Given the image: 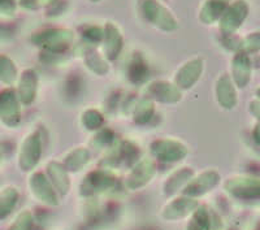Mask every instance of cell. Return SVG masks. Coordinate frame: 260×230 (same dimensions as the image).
I'll list each match as a JSON object with an SVG mask.
<instances>
[{
	"instance_id": "obj_15",
	"label": "cell",
	"mask_w": 260,
	"mask_h": 230,
	"mask_svg": "<svg viewBox=\"0 0 260 230\" xmlns=\"http://www.w3.org/2000/svg\"><path fill=\"white\" fill-rule=\"evenodd\" d=\"M47 173L53 187L60 195H67L71 190V180H69L68 171L65 167L60 166L59 162H50L47 166Z\"/></svg>"
},
{
	"instance_id": "obj_16",
	"label": "cell",
	"mask_w": 260,
	"mask_h": 230,
	"mask_svg": "<svg viewBox=\"0 0 260 230\" xmlns=\"http://www.w3.org/2000/svg\"><path fill=\"white\" fill-rule=\"evenodd\" d=\"M20 194L13 186H7L0 190V221L8 217L17 204Z\"/></svg>"
},
{
	"instance_id": "obj_7",
	"label": "cell",
	"mask_w": 260,
	"mask_h": 230,
	"mask_svg": "<svg viewBox=\"0 0 260 230\" xmlns=\"http://www.w3.org/2000/svg\"><path fill=\"white\" fill-rule=\"evenodd\" d=\"M155 176V166L151 160L139 161L126 178V187L129 190H138L147 185Z\"/></svg>"
},
{
	"instance_id": "obj_25",
	"label": "cell",
	"mask_w": 260,
	"mask_h": 230,
	"mask_svg": "<svg viewBox=\"0 0 260 230\" xmlns=\"http://www.w3.org/2000/svg\"><path fill=\"white\" fill-rule=\"evenodd\" d=\"M82 122L87 129H98V127H101L102 124H103V116L98 112V111H95V109H89V111H86L83 113Z\"/></svg>"
},
{
	"instance_id": "obj_27",
	"label": "cell",
	"mask_w": 260,
	"mask_h": 230,
	"mask_svg": "<svg viewBox=\"0 0 260 230\" xmlns=\"http://www.w3.org/2000/svg\"><path fill=\"white\" fill-rule=\"evenodd\" d=\"M17 0H0V15L12 17L16 13Z\"/></svg>"
},
{
	"instance_id": "obj_19",
	"label": "cell",
	"mask_w": 260,
	"mask_h": 230,
	"mask_svg": "<svg viewBox=\"0 0 260 230\" xmlns=\"http://www.w3.org/2000/svg\"><path fill=\"white\" fill-rule=\"evenodd\" d=\"M17 80V68L11 57L0 55V81L6 85H13Z\"/></svg>"
},
{
	"instance_id": "obj_21",
	"label": "cell",
	"mask_w": 260,
	"mask_h": 230,
	"mask_svg": "<svg viewBox=\"0 0 260 230\" xmlns=\"http://www.w3.org/2000/svg\"><path fill=\"white\" fill-rule=\"evenodd\" d=\"M85 62L87 68L98 74H106L108 72V65L104 61L103 57L94 50H87L85 55Z\"/></svg>"
},
{
	"instance_id": "obj_11",
	"label": "cell",
	"mask_w": 260,
	"mask_h": 230,
	"mask_svg": "<svg viewBox=\"0 0 260 230\" xmlns=\"http://www.w3.org/2000/svg\"><path fill=\"white\" fill-rule=\"evenodd\" d=\"M203 69L202 60L195 57V59L189 60L186 64H183L177 72L176 76V85L180 89H190L197 81Z\"/></svg>"
},
{
	"instance_id": "obj_2",
	"label": "cell",
	"mask_w": 260,
	"mask_h": 230,
	"mask_svg": "<svg viewBox=\"0 0 260 230\" xmlns=\"http://www.w3.org/2000/svg\"><path fill=\"white\" fill-rule=\"evenodd\" d=\"M142 12L148 22L164 31H172L177 27L175 16L157 0H145L142 4Z\"/></svg>"
},
{
	"instance_id": "obj_22",
	"label": "cell",
	"mask_w": 260,
	"mask_h": 230,
	"mask_svg": "<svg viewBox=\"0 0 260 230\" xmlns=\"http://www.w3.org/2000/svg\"><path fill=\"white\" fill-rule=\"evenodd\" d=\"M154 115V104L150 99H142L136 107L134 111V120L138 124H146Z\"/></svg>"
},
{
	"instance_id": "obj_4",
	"label": "cell",
	"mask_w": 260,
	"mask_h": 230,
	"mask_svg": "<svg viewBox=\"0 0 260 230\" xmlns=\"http://www.w3.org/2000/svg\"><path fill=\"white\" fill-rule=\"evenodd\" d=\"M41 137L37 132H34V133L29 134L21 145L20 153H18V166H20L21 171L29 172L36 168L41 159Z\"/></svg>"
},
{
	"instance_id": "obj_5",
	"label": "cell",
	"mask_w": 260,
	"mask_h": 230,
	"mask_svg": "<svg viewBox=\"0 0 260 230\" xmlns=\"http://www.w3.org/2000/svg\"><path fill=\"white\" fill-rule=\"evenodd\" d=\"M151 152L160 161L173 162L186 156L187 150L185 145L172 139H160L151 145Z\"/></svg>"
},
{
	"instance_id": "obj_6",
	"label": "cell",
	"mask_w": 260,
	"mask_h": 230,
	"mask_svg": "<svg viewBox=\"0 0 260 230\" xmlns=\"http://www.w3.org/2000/svg\"><path fill=\"white\" fill-rule=\"evenodd\" d=\"M30 189H31L32 195L42 203L47 206H57L59 204V198H57L56 191L51 186L50 181L47 180L45 174L36 173L32 174L29 181Z\"/></svg>"
},
{
	"instance_id": "obj_28",
	"label": "cell",
	"mask_w": 260,
	"mask_h": 230,
	"mask_svg": "<svg viewBox=\"0 0 260 230\" xmlns=\"http://www.w3.org/2000/svg\"><path fill=\"white\" fill-rule=\"evenodd\" d=\"M56 0H21L20 6L25 9H38L41 7L53 4Z\"/></svg>"
},
{
	"instance_id": "obj_1",
	"label": "cell",
	"mask_w": 260,
	"mask_h": 230,
	"mask_svg": "<svg viewBox=\"0 0 260 230\" xmlns=\"http://www.w3.org/2000/svg\"><path fill=\"white\" fill-rule=\"evenodd\" d=\"M34 45L41 46L51 55H57L67 51L73 42V31L68 29H48L36 32L31 37Z\"/></svg>"
},
{
	"instance_id": "obj_26",
	"label": "cell",
	"mask_w": 260,
	"mask_h": 230,
	"mask_svg": "<svg viewBox=\"0 0 260 230\" xmlns=\"http://www.w3.org/2000/svg\"><path fill=\"white\" fill-rule=\"evenodd\" d=\"M104 30H102L99 26H87L83 30V39L87 45H98L99 42L103 41Z\"/></svg>"
},
{
	"instance_id": "obj_17",
	"label": "cell",
	"mask_w": 260,
	"mask_h": 230,
	"mask_svg": "<svg viewBox=\"0 0 260 230\" xmlns=\"http://www.w3.org/2000/svg\"><path fill=\"white\" fill-rule=\"evenodd\" d=\"M192 176H194V172L190 168H182L171 174L168 180H167L166 185H164L166 195H173L176 191H178L183 185H187V182L191 180Z\"/></svg>"
},
{
	"instance_id": "obj_8",
	"label": "cell",
	"mask_w": 260,
	"mask_h": 230,
	"mask_svg": "<svg viewBox=\"0 0 260 230\" xmlns=\"http://www.w3.org/2000/svg\"><path fill=\"white\" fill-rule=\"evenodd\" d=\"M197 208H198V202L194 198H190V196H183V198H177L167 204L161 215L168 221H173V220L186 217L187 215L194 212Z\"/></svg>"
},
{
	"instance_id": "obj_10",
	"label": "cell",
	"mask_w": 260,
	"mask_h": 230,
	"mask_svg": "<svg viewBox=\"0 0 260 230\" xmlns=\"http://www.w3.org/2000/svg\"><path fill=\"white\" fill-rule=\"evenodd\" d=\"M37 85H38V77L32 69H26L21 74L17 87V96L21 104L30 106L34 102L37 94Z\"/></svg>"
},
{
	"instance_id": "obj_20",
	"label": "cell",
	"mask_w": 260,
	"mask_h": 230,
	"mask_svg": "<svg viewBox=\"0 0 260 230\" xmlns=\"http://www.w3.org/2000/svg\"><path fill=\"white\" fill-rule=\"evenodd\" d=\"M148 76V68L143 59L138 55L134 56L132 60L129 67V78L130 81H133L134 83H141L147 78Z\"/></svg>"
},
{
	"instance_id": "obj_3",
	"label": "cell",
	"mask_w": 260,
	"mask_h": 230,
	"mask_svg": "<svg viewBox=\"0 0 260 230\" xmlns=\"http://www.w3.org/2000/svg\"><path fill=\"white\" fill-rule=\"evenodd\" d=\"M21 120V102L15 90L0 92V121L8 127H16Z\"/></svg>"
},
{
	"instance_id": "obj_14",
	"label": "cell",
	"mask_w": 260,
	"mask_h": 230,
	"mask_svg": "<svg viewBox=\"0 0 260 230\" xmlns=\"http://www.w3.org/2000/svg\"><path fill=\"white\" fill-rule=\"evenodd\" d=\"M147 91L150 92L151 96L164 103H176L181 99V92L177 89V86L166 82V81H156L151 83Z\"/></svg>"
},
{
	"instance_id": "obj_29",
	"label": "cell",
	"mask_w": 260,
	"mask_h": 230,
	"mask_svg": "<svg viewBox=\"0 0 260 230\" xmlns=\"http://www.w3.org/2000/svg\"><path fill=\"white\" fill-rule=\"evenodd\" d=\"M90 2H92V3H98V2H101V0H90Z\"/></svg>"
},
{
	"instance_id": "obj_9",
	"label": "cell",
	"mask_w": 260,
	"mask_h": 230,
	"mask_svg": "<svg viewBox=\"0 0 260 230\" xmlns=\"http://www.w3.org/2000/svg\"><path fill=\"white\" fill-rule=\"evenodd\" d=\"M115 185V177L106 172H92L87 174L82 183L81 191L83 195H92L96 192L106 191Z\"/></svg>"
},
{
	"instance_id": "obj_12",
	"label": "cell",
	"mask_w": 260,
	"mask_h": 230,
	"mask_svg": "<svg viewBox=\"0 0 260 230\" xmlns=\"http://www.w3.org/2000/svg\"><path fill=\"white\" fill-rule=\"evenodd\" d=\"M104 52L110 60L117 59L124 46L121 31L112 22H107L104 26Z\"/></svg>"
},
{
	"instance_id": "obj_24",
	"label": "cell",
	"mask_w": 260,
	"mask_h": 230,
	"mask_svg": "<svg viewBox=\"0 0 260 230\" xmlns=\"http://www.w3.org/2000/svg\"><path fill=\"white\" fill-rule=\"evenodd\" d=\"M32 226V215L30 211L25 210L16 217L12 225L8 230H31Z\"/></svg>"
},
{
	"instance_id": "obj_13",
	"label": "cell",
	"mask_w": 260,
	"mask_h": 230,
	"mask_svg": "<svg viewBox=\"0 0 260 230\" xmlns=\"http://www.w3.org/2000/svg\"><path fill=\"white\" fill-rule=\"evenodd\" d=\"M216 182H217V176L213 172L202 173L201 176H197L187 182L186 187L183 189V195L190 198H197L211 190V187L216 185Z\"/></svg>"
},
{
	"instance_id": "obj_23",
	"label": "cell",
	"mask_w": 260,
	"mask_h": 230,
	"mask_svg": "<svg viewBox=\"0 0 260 230\" xmlns=\"http://www.w3.org/2000/svg\"><path fill=\"white\" fill-rule=\"evenodd\" d=\"M192 213L194 215L187 225V230H208V217L204 208H197Z\"/></svg>"
},
{
	"instance_id": "obj_18",
	"label": "cell",
	"mask_w": 260,
	"mask_h": 230,
	"mask_svg": "<svg viewBox=\"0 0 260 230\" xmlns=\"http://www.w3.org/2000/svg\"><path fill=\"white\" fill-rule=\"evenodd\" d=\"M90 160V152L86 148H77L72 151L65 159V169L71 172H78L87 164Z\"/></svg>"
}]
</instances>
